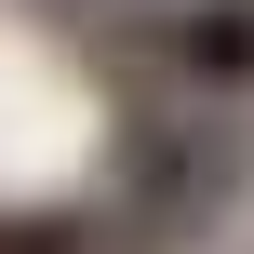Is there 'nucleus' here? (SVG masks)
Wrapping results in <instances>:
<instances>
[{"mask_svg":"<svg viewBox=\"0 0 254 254\" xmlns=\"http://www.w3.org/2000/svg\"><path fill=\"white\" fill-rule=\"evenodd\" d=\"M174 67L188 80H254V0H201L174 27Z\"/></svg>","mask_w":254,"mask_h":254,"instance_id":"obj_1","label":"nucleus"},{"mask_svg":"<svg viewBox=\"0 0 254 254\" xmlns=\"http://www.w3.org/2000/svg\"><path fill=\"white\" fill-rule=\"evenodd\" d=\"M0 254H80V228H67V214H13V228H0Z\"/></svg>","mask_w":254,"mask_h":254,"instance_id":"obj_2","label":"nucleus"}]
</instances>
